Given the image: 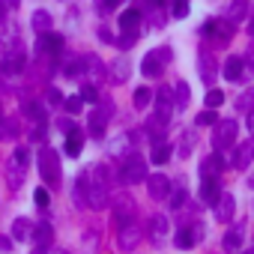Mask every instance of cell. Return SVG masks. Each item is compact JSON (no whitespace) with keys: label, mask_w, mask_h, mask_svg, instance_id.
Segmentation results:
<instances>
[{"label":"cell","mask_w":254,"mask_h":254,"mask_svg":"<svg viewBox=\"0 0 254 254\" xmlns=\"http://www.w3.org/2000/svg\"><path fill=\"white\" fill-rule=\"evenodd\" d=\"M30 233H33V221H27V218H15V221H12V239H15V242L30 239Z\"/></svg>","instance_id":"603a6c76"},{"label":"cell","mask_w":254,"mask_h":254,"mask_svg":"<svg viewBox=\"0 0 254 254\" xmlns=\"http://www.w3.org/2000/svg\"><path fill=\"white\" fill-rule=\"evenodd\" d=\"M221 105H224V93H221V90H209V93H206V108L215 111V108H221Z\"/></svg>","instance_id":"e575fe53"},{"label":"cell","mask_w":254,"mask_h":254,"mask_svg":"<svg viewBox=\"0 0 254 254\" xmlns=\"http://www.w3.org/2000/svg\"><path fill=\"white\" fill-rule=\"evenodd\" d=\"M251 159H254V141H245L242 147L233 150V162H230V165H233L236 171H245V168L251 165Z\"/></svg>","instance_id":"7c38bea8"},{"label":"cell","mask_w":254,"mask_h":254,"mask_svg":"<svg viewBox=\"0 0 254 254\" xmlns=\"http://www.w3.org/2000/svg\"><path fill=\"white\" fill-rule=\"evenodd\" d=\"M147 189H150V194H153L156 200H162V197H168V191H171V180L162 177V174H153V177H147Z\"/></svg>","instance_id":"9a60e30c"},{"label":"cell","mask_w":254,"mask_h":254,"mask_svg":"<svg viewBox=\"0 0 254 254\" xmlns=\"http://www.w3.org/2000/svg\"><path fill=\"white\" fill-rule=\"evenodd\" d=\"M129 63H126V60H117L114 63V81H126V78H129Z\"/></svg>","instance_id":"d590c367"},{"label":"cell","mask_w":254,"mask_h":254,"mask_svg":"<svg viewBox=\"0 0 254 254\" xmlns=\"http://www.w3.org/2000/svg\"><path fill=\"white\" fill-rule=\"evenodd\" d=\"M144 3H147V9H162L165 0H144Z\"/></svg>","instance_id":"c3c4849f"},{"label":"cell","mask_w":254,"mask_h":254,"mask_svg":"<svg viewBox=\"0 0 254 254\" xmlns=\"http://www.w3.org/2000/svg\"><path fill=\"white\" fill-rule=\"evenodd\" d=\"M63 45H66V42H63V36L48 30V33H42V36H39V45H36V48H39V54H60V51H63Z\"/></svg>","instance_id":"30bf717a"},{"label":"cell","mask_w":254,"mask_h":254,"mask_svg":"<svg viewBox=\"0 0 254 254\" xmlns=\"http://www.w3.org/2000/svg\"><path fill=\"white\" fill-rule=\"evenodd\" d=\"M120 177H123V183H144L147 180V159H141V156L123 159Z\"/></svg>","instance_id":"277c9868"},{"label":"cell","mask_w":254,"mask_h":254,"mask_svg":"<svg viewBox=\"0 0 254 254\" xmlns=\"http://www.w3.org/2000/svg\"><path fill=\"white\" fill-rule=\"evenodd\" d=\"M242 72H245L242 57H230V60L224 63V69H221V75H224L227 81H239V78H242Z\"/></svg>","instance_id":"d6986e66"},{"label":"cell","mask_w":254,"mask_h":254,"mask_svg":"<svg viewBox=\"0 0 254 254\" xmlns=\"http://www.w3.org/2000/svg\"><path fill=\"white\" fill-rule=\"evenodd\" d=\"M171 12H174V18H186L189 15V0H174Z\"/></svg>","instance_id":"8d00e7d4"},{"label":"cell","mask_w":254,"mask_h":254,"mask_svg":"<svg viewBox=\"0 0 254 254\" xmlns=\"http://www.w3.org/2000/svg\"><path fill=\"white\" fill-rule=\"evenodd\" d=\"M168 236V218L165 215H153L150 218V239L153 242H162Z\"/></svg>","instance_id":"ffe728a7"},{"label":"cell","mask_w":254,"mask_h":254,"mask_svg":"<svg viewBox=\"0 0 254 254\" xmlns=\"http://www.w3.org/2000/svg\"><path fill=\"white\" fill-rule=\"evenodd\" d=\"M171 48H156V51H150L144 60H141V72L147 75V78H159L162 72H165V63H171Z\"/></svg>","instance_id":"3957f363"},{"label":"cell","mask_w":254,"mask_h":254,"mask_svg":"<svg viewBox=\"0 0 254 254\" xmlns=\"http://www.w3.org/2000/svg\"><path fill=\"white\" fill-rule=\"evenodd\" d=\"M251 186H254V180H251Z\"/></svg>","instance_id":"9f6ffc18"},{"label":"cell","mask_w":254,"mask_h":254,"mask_svg":"<svg viewBox=\"0 0 254 254\" xmlns=\"http://www.w3.org/2000/svg\"><path fill=\"white\" fill-rule=\"evenodd\" d=\"M138 27H141V12L138 9H126L120 15V30L123 33H138Z\"/></svg>","instance_id":"e0dca14e"},{"label":"cell","mask_w":254,"mask_h":254,"mask_svg":"<svg viewBox=\"0 0 254 254\" xmlns=\"http://www.w3.org/2000/svg\"><path fill=\"white\" fill-rule=\"evenodd\" d=\"M0 120H3V108H0Z\"/></svg>","instance_id":"11a10c76"},{"label":"cell","mask_w":254,"mask_h":254,"mask_svg":"<svg viewBox=\"0 0 254 254\" xmlns=\"http://www.w3.org/2000/svg\"><path fill=\"white\" fill-rule=\"evenodd\" d=\"M191 141H194V135L186 132V135H183V144H180V156H189V153H191Z\"/></svg>","instance_id":"7bdbcfd3"},{"label":"cell","mask_w":254,"mask_h":254,"mask_svg":"<svg viewBox=\"0 0 254 254\" xmlns=\"http://www.w3.org/2000/svg\"><path fill=\"white\" fill-rule=\"evenodd\" d=\"M245 63H248V66H254V39H251V45H248V54H245Z\"/></svg>","instance_id":"7dc6e473"},{"label":"cell","mask_w":254,"mask_h":254,"mask_svg":"<svg viewBox=\"0 0 254 254\" xmlns=\"http://www.w3.org/2000/svg\"><path fill=\"white\" fill-rule=\"evenodd\" d=\"M156 99H159V111H168L171 114V108H174V87H162Z\"/></svg>","instance_id":"1f68e13d"},{"label":"cell","mask_w":254,"mask_h":254,"mask_svg":"<svg viewBox=\"0 0 254 254\" xmlns=\"http://www.w3.org/2000/svg\"><path fill=\"white\" fill-rule=\"evenodd\" d=\"M245 123H248V132L254 135V111H248V120H245Z\"/></svg>","instance_id":"f907efd6"},{"label":"cell","mask_w":254,"mask_h":254,"mask_svg":"<svg viewBox=\"0 0 254 254\" xmlns=\"http://www.w3.org/2000/svg\"><path fill=\"white\" fill-rule=\"evenodd\" d=\"M233 212H236L233 194H218V200H215V218H218L221 224H227V221L233 218Z\"/></svg>","instance_id":"8fae6325"},{"label":"cell","mask_w":254,"mask_h":254,"mask_svg":"<svg viewBox=\"0 0 254 254\" xmlns=\"http://www.w3.org/2000/svg\"><path fill=\"white\" fill-rule=\"evenodd\" d=\"M186 197H189L186 186H183V183H171V191H168V203H171V209H180V206L186 203Z\"/></svg>","instance_id":"7402d4cb"},{"label":"cell","mask_w":254,"mask_h":254,"mask_svg":"<svg viewBox=\"0 0 254 254\" xmlns=\"http://www.w3.org/2000/svg\"><path fill=\"white\" fill-rule=\"evenodd\" d=\"M39 174H42V180H45L51 189L60 186L63 171H60V159H57V150H54V147H42V150H39Z\"/></svg>","instance_id":"7a4b0ae2"},{"label":"cell","mask_w":254,"mask_h":254,"mask_svg":"<svg viewBox=\"0 0 254 254\" xmlns=\"http://www.w3.org/2000/svg\"><path fill=\"white\" fill-rule=\"evenodd\" d=\"M81 183H84L87 206H93V209H102V206L108 203V168H105V165H96V168H90V171L81 177Z\"/></svg>","instance_id":"6da1fadb"},{"label":"cell","mask_w":254,"mask_h":254,"mask_svg":"<svg viewBox=\"0 0 254 254\" xmlns=\"http://www.w3.org/2000/svg\"><path fill=\"white\" fill-rule=\"evenodd\" d=\"M120 48H132L135 42H138V33H120V39H114Z\"/></svg>","instance_id":"f35d334b"},{"label":"cell","mask_w":254,"mask_h":254,"mask_svg":"<svg viewBox=\"0 0 254 254\" xmlns=\"http://www.w3.org/2000/svg\"><path fill=\"white\" fill-rule=\"evenodd\" d=\"M57 126H60V129H63V132H72V129H75V126H72V120H60Z\"/></svg>","instance_id":"681fc988"},{"label":"cell","mask_w":254,"mask_h":254,"mask_svg":"<svg viewBox=\"0 0 254 254\" xmlns=\"http://www.w3.org/2000/svg\"><path fill=\"white\" fill-rule=\"evenodd\" d=\"M21 69H24V60H21L18 54L6 57V63H3V72H6V75H15V72H21Z\"/></svg>","instance_id":"d6a6232c"},{"label":"cell","mask_w":254,"mask_h":254,"mask_svg":"<svg viewBox=\"0 0 254 254\" xmlns=\"http://www.w3.org/2000/svg\"><path fill=\"white\" fill-rule=\"evenodd\" d=\"M30 239H33V245H36V254H45V251L51 248V239H54V227H51V221H39V224H33Z\"/></svg>","instance_id":"ba28073f"},{"label":"cell","mask_w":254,"mask_h":254,"mask_svg":"<svg viewBox=\"0 0 254 254\" xmlns=\"http://www.w3.org/2000/svg\"><path fill=\"white\" fill-rule=\"evenodd\" d=\"M200 200H203V203H215V200H218V180H203V186H200Z\"/></svg>","instance_id":"83f0119b"},{"label":"cell","mask_w":254,"mask_h":254,"mask_svg":"<svg viewBox=\"0 0 254 254\" xmlns=\"http://www.w3.org/2000/svg\"><path fill=\"white\" fill-rule=\"evenodd\" d=\"M33 200H36V206L45 209V206H48V191H45V189H36V191H33Z\"/></svg>","instance_id":"ee69618b"},{"label":"cell","mask_w":254,"mask_h":254,"mask_svg":"<svg viewBox=\"0 0 254 254\" xmlns=\"http://www.w3.org/2000/svg\"><path fill=\"white\" fill-rule=\"evenodd\" d=\"M242 236H245V230H242V227L227 230V236H224V251H230V254L242 251Z\"/></svg>","instance_id":"cb8c5ba5"},{"label":"cell","mask_w":254,"mask_h":254,"mask_svg":"<svg viewBox=\"0 0 254 254\" xmlns=\"http://www.w3.org/2000/svg\"><path fill=\"white\" fill-rule=\"evenodd\" d=\"M81 150H84V132L75 126L72 132H66V156H72V159H75Z\"/></svg>","instance_id":"ac0fdd59"},{"label":"cell","mask_w":254,"mask_h":254,"mask_svg":"<svg viewBox=\"0 0 254 254\" xmlns=\"http://www.w3.org/2000/svg\"><path fill=\"white\" fill-rule=\"evenodd\" d=\"M63 105H66V111H69V114H78V111L84 108V99H81V96H72V99H66Z\"/></svg>","instance_id":"ab89813d"},{"label":"cell","mask_w":254,"mask_h":254,"mask_svg":"<svg viewBox=\"0 0 254 254\" xmlns=\"http://www.w3.org/2000/svg\"><path fill=\"white\" fill-rule=\"evenodd\" d=\"M218 123V114L215 111H203L200 117H197V126H215Z\"/></svg>","instance_id":"60d3db41"},{"label":"cell","mask_w":254,"mask_h":254,"mask_svg":"<svg viewBox=\"0 0 254 254\" xmlns=\"http://www.w3.org/2000/svg\"><path fill=\"white\" fill-rule=\"evenodd\" d=\"M203 36H209L212 42H218V45H227L230 39H233V24L224 18V21H209V24H203Z\"/></svg>","instance_id":"52a82bcc"},{"label":"cell","mask_w":254,"mask_h":254,"mask_svg":"<svg viewBox=\"0 0 254 254\" xmlns=\"http://www.w3.org/2000/svg\"><path fill=\"white\" fill-rule=\"evenodd\" d=\"M233 141H236V120H218V123H215V135H212L215 153L233 147Z\"/></svg>","instance_id":"5b68a950"},{"label":"cell","mask_w":254,"mask_h":254,"mask_svg":"<svg viewBox=\"0 0 254 254\" xmlns=\"http://www.w3.org/2000/svg\"><path fill=\"white\" fill-rule=\"evenodd\" d=\"M81 99H84V102H99V90H96V84H84Z\"/></svg>","instance_id":"74e56055"},{"label":"cell","mask_w":254,"mask_h":254,"mask_svg":"<svg viewBox=\"0 0 254 254\" xmlns=\"http://www.w3.org/2000/svg\"><path fill=\"white\" fill-rule=\"evenodd\" d=\"M132 102H135V108H138V111H147V108L153 105V90H150V87H138Z\"/></svg>","instance_id":"f1b7e54d"},{"label":"cell","mask_w":254,"mask_h":254,"mask_svg":"<svg viewBox=\"0 0 254 254\" xmlns=\"http://www.w3.org/2000/svg\"><path fill=\"white\" fill-rule=\"evenodd\" d=\"M138 242H141V227H138V224L120 227V248H123V251H132Z\"/></svg>","instance_id":"4fadbf2b"},{"label":"cell","mask_w":254,"mask_h":254,"mask_svg":"<svg viewBox=\"0 0 254 254\" xmlns=\"http://www.w3.org/2000/svg\"><path fill=\"white\" fill-rule=\"evenodd\" d=\"M248 33H251V39H254V21H251V24H248Z\"/></svg>","instance_id":"816d5d0a"},{"label":"cell","mask_w":254,"mask_h":254,"mask_svg":"<svg viewBox=\"0 0 254 254\" xmlns=\"http://www.w3.org/2000/svg\"><path fill=\"white\" fill-rule=\"evenodd\" d=\"M48 102H51V105H63L66 99H63V93H60V90H54V87H51V90H48Z\"/></svg>","instance_id":"f6af8a7d"},{"label":"cell","mask_w":254,"mask_h":254,"mask_svg":"<svg viewBox=\"0 0 254 254\" xmlns=\"http://www.w3.org/2000/svg\"><path fill=\"white\" fill-rule=\"evenodd\" d=\"M120 6V0H96V9L99 12H111V9H117Z\"/></svg>","instance_id":"b9f144b4"},{"label":"cell","mask_w":254,"mask_h":254,"mask_svg":"<svg viewBox=\"0 0 254 254\" xmlns=\"http://www.w3.org/2000/svg\"><path fill=\"white\" fill-rule=\"evenodd\" d=\"M9 248H12V239L0 233V251H9Z\"/></svg>","instance_id":"bcb514c9"},{"label":"cell","mask_w":254,"mask_h":254,"mask_svg":"<svg viewBox=\"0 0 254 254\" xmlns=\"http://www.w3.org/2000/svg\"><path fill=\"white\" fill-rule=\"evenodd\" d=\"M24 114H27V120H30V141H45V123H48V117H45V111H42V105H27L24 108Z\"/></svg>","instance_id":"8992f818"},{"label":"cell","mask_w":254,"mask_h":254,"mask_svg":"<svg viewBox=\"0 0 254 254\" xmlns=\"http://www.w3.org/2000/svg\"><path fill=\"white\" fill-rule=\"evenodd\" d=\"M51 21H54V18H51V12H48V9H36V12H33V18H30V24H33V30H36V33H48V30H51Z\"/></svg>","instance_id":"44dd1931"},{"label":"cell","mask_w":254,"mask_h":254,"mask_svg":"<svg viewBox=\"0 0 254 254\" xmlns=\"http://www.w3.org/2000/svg\"><path fill=\"white\" fill-rule=\"evenodd\" d=\"M114 221H117V227L135 224V206H132V200H117V209H114Z\"/></svg>","instance_id":"5bb4252c"},{"label":"cell","mask_w":254,"mask_h":254,"mask_svg":"<svg viewBox=\"0 0 254 254\" xmlns=\"http://www.w3.org/2000/svg\"><path fill=\"white\" fill-rule=\"evenodd\" d=\"M9 165L27 174V165H30V150H27V147H15V153H12V159H9Z\"/></svg>","instance_id":"4316f807"},{"label":"cell","mask_w":254,"mask_h":254,"mask_svg":"<svg viewBox=\"0 0 254 254\" xmlns=\"http://www.w3.org/2000/svg\"><path fill=\"white\" fill-rule=\"evenodd\" d=\"M174 105H177V108H186V105H189V84H186V81L174 84Z\"/></svg>","instance_id":"4dcf8cb0"},{"label":"cell","mask_w":254,"mask_h":254,"mask_svg":"<svg viewBox=\"0 0 254 254\" xmlns=\"http://www.w3.org/2000/svg\"><path fill=\"white\" fill-rule=\"evenodd\" d=\"M200 180H218L221 177V171H224V162H221V153H212V156H206L203 162H200Z\"/></svg>","instance_id":"9c48e42d"},{"label":"cell","mask_w":254,"mask_h":254,"mask_svg":"<svg viewBox=\"0 0 254 254\" xmlns=\"http://www.w3.org/2000/svg\"><path fill=\"white\" fill-rule=\"evenodd\" d=\"M242 254H254V248H248V251H242Z\"/></svg>","instance_id":"db71d44e"},{"label":"cell","mask_w":254,"mask_h":254,"mask_svg":"<svg viewBox=\"0 0 254 254\" xmlns=\"http://www.w3.org/2000/svg\"><path fill=\"white\" fill-rule=\"evenodd\" d=\"M236 108H239V111H245V114H248V111H254V87H248V90H245V96H239Z\"/></svg>","instance_id":"836d02e7"},{"label":"cell","mask_w":254,"mask_h":254,"mask_svg":"<svg viewBox=\"0 0 254 254\" xmlns=\"http://www.w3.org/2000/svg\"><path fill=\"white\" fill-rule=\"evenodd\" d=\"M51 254H69V251H63V248H57V251H51Z\"/></svg>","instance_id":"f5cc1de1"},{"label":"cell","mask_w":254,"mask_h":254,"mask_svg":"<svg viewBox=\"0 0 254 254\" xmlns=\"http://www.w3.org/2000/svg\"><path fill=\"white\" fill-rule=\"evenodd\" d=\"M245 12H248V0H233V3L227 6V21L230 24H239L245 18Z\"/></svg>","instance_id":"d4e9b609"},{"label":"cell","mask_w":254,"mask_h":254,"mask_svg":"<svg viewBox=\"0 0 254 254\" xmlns=\"http://www.w3.org/2000/svg\"><path fill=\"white\" fill-rule=\"evenodd\" d=\"M197 239H200V233H194L191 227H186V230H180V233H177V245H180V248H194V242H197Z\"/></svg>","instance_id":"f546056e"},{"label":"cell","mask_w":254,"mask_h":254,"mask_svg":"<svg viewBox=\"0 0 254 254\" xmlns=\"http://www.w3.org/2000/svg\"><path fill=\"white\" fill-rule=\"evenodd\" d=\"M81 75H87V78H90L87 84H93V81H102V78H105L102 60H96V57H84V63H81Z\"/></svg>","instance_id":"2e32d148"},{"label":"cell","mask_w":254,"mask_h":254,"mask_svg":"<svg viewBox=\"0 0 254 254\" xmlns=\"http://www.w3.org/2000/svg\"><path fill=\"white\" fill-rule=\"evenodd\" d=\"M171 156H174V147L162 141V144H153V156H150V162L165 165V162H171Z\"/></svg>","instance_id":"484cf974"}]
</instances>
